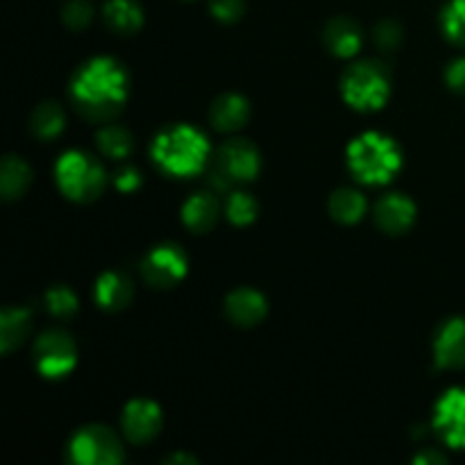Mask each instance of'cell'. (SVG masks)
<instances>
[{
  "label": "cell",
  "instance_id": "obj_1",
  "mask_svg": "<svg viewBox=\"0 0 465 465\" xmlns=\"http://www.w3.org/2000/svg\"><path fill=\"white\" fill-rule=\"evenodd\" d=\"M71 94L77 107L94 121H107L121 112L127 98V73L116 59L95 57L75 73Z\"/></svg>",
  "mask_w": 465,
  "mask_h": 465
},
{
  "label": "cell",
  "instance_id": "obj_2",
  "mask_svg": "<svg viewBox=\"0 0 465 465\" xmlns=\"http://www.w3.org/2000/svg\"><path fill=\"white\" fill-rule=\"evenodd\" d=\"M153 159L162 171L175 177H193L209 162V141L191 125H173L153 141Z\"/></svg>",
  "mask_w": 465,
  "mask_h": 465
},
{
  "label": "cell",
  "instance_id": "obj_3",
  "mask_svg": "<svg viewBox=\"0 0 465 465\" xmlns=\"http://www.w3.org/2000/svg\"><path fill=\"white\" fill-rule=\"evenodd\" d=\"M348 163L352 175L363 184H386L402 168V150L391 136L366 132L350 143Z\"/></svg>",
  "mask_w": 465,
  "mask_h": 465
},
{
  "label": "cell",
  "instance_id": "obj_4",
  "mask_svg": "<svg viewBox=\"0 0 465 465\" xmlns=\"http://www.w3.org/2000/svg\"><path fill=\"white\" fill-rule=\"evenodd\" d=\"M54 177H57L62 193L75 203H91L103 193L104 184H107V175L98 159L82 150H71V153L62 154L54 166Z\"/></svg>",
  "mask_w": 465,
  "mask_h": 465
},
{
  "label": "cell",
  "instance_id": "obj_5",
  "mask_svg": "<svg viewBox=\"0 0 465 465\" xmlns=\"http://www.w3.org/2000/svg\"><path fill=\"white\" fill-rule=\"evenodd\" d=\"M391 95V77L384 64L363 59L352 64L343 75V98L359 112H375L384 107Z\"/></svg>",
  "mask_w": 465,
  "mask_h": 465
},
{
  "label": "cell",
  "instance_id": "obj_6",
  "mask_svg": "<svg viewBox=\"0 0 465 465\" xmlns=\"http://www.w3.org/2000/svg\"><path fill=\"white\" fill-rule=\"evenodd\" d=\"M262 159L259 150L248 139H227L216 154V163L209 175L213 189L230 191L234 182H250L257 177Z\"/></svg>",
  "mask_w": 465,
  "mask_h": 465
},
{
  "label": "cell",
  "instance_id": "obj_7",
  "mask_svg": "<svg viewBox=\"0 0 465 465\" xmlns=\"http://www.w3.org/2000/svg\"><path fill=\"white\" fill-rule=\"evenodd\" d=\"M71 459L80 465H114L123 461V445L103 425L82 427L71 440Z\"/></svg>",
  "mask_w": 465,
  "mask_h": 465
},
{
  "label": "cell",
  "instance_id": "obj_8",
  "mask_svg": "<svg viewBox=\"0 0 465 465\" xmlns=\"http://www.w3.org/2000/svg\"><path fill=\"white\" fill-rule=\"evenodd\" d=\"M36 371L48 380L66 377L77 363V348L64 330H48L35 343Z\"/></svg>",
  "mask_w": 465,
  "mask_h": 465
},
{
  "label": "cell",
  "instance_id": "obj_9",
  "mask_svg": "<svg viewBox=\"0 0 465 465\" xmlns=\"http://www.w3.org/2000/svg\"><path fill=\"white\" fill-rule=\"evenodd\" d=\"M186 266H189V262H186L184 250L177 248L175 243H163L150 250L148 257L143 259L141 272H143L148 284L157 286V289H166V286L184 280Z\"/></svg>",
  "mask_w": 465,
  "mask_h": 465
},
{
  "label": "cell",
  "instance_id": "obj_10",
  "mask_svg": "<svg viewBox=\"0 0 465 465\" xmlns=\"http://www.w3.org/2000/svg\"><path fill=\"white\" fill-rule=\"evenodd\" d=\"M434 427L450 448L465 450V389H452L436 404Z\"/></svg>",
  "mask_w": 465,
  "mask_h": 465
},
{
  "label": "cell",
  "instance_id": "obj_11",
  "mask_svg": "<svg viewBox=\"0 0 465 465\" xmlns=\"http://www.w3.org/2000/svg\"><path fill=\"white\" fill-rule=\"evenodd\" d=\"M123 431L132 443H150L162 430V409L153 400H132L123 411Z\"/></svg>",
  "mask_w": 465,
  "mask_h": 465
},
{
  "label": "cell",
  "instance_id": "obj_12",
  "mask_svg": "<svg viewBox=\"0 0 465 465\" xmlns=\"http://www.w3.org/2000/svg\"><path fill=\"white\" fill-rule=\"evenodd\" d=\"M436 366L445 371L465 368V318L443 322L434 341Z\"/></svg>",
  "mask_w": 465,
  "mask_h": 465
},
{
  "label": "cell",
  "instance_id": "obj_13",
  "mask_svg": "<svg viewBox=\"0 0 465 465\" xmlns=\"http://www.w3.org/2000/svg\"><path fill=\"white\" fill-rule=\"evenodd\" d=\"M375 221L386 234H402L416 221V204L402 193H389L377 203Z\"/></svg>",
  "mask_w": 465,
  "mask_h": 465
},
{
  "label": "cell",
  "instance_id": "obj_14",
  "mask_svg": "<svg viewBox=\"0 0 465 465\" xmlns=\"http://www.w3.org/2000/svg\"><path fill=\"white\" fill-rule=\"evenodd\" d=\"M266 300L254 289H236L225 300V316L239 327H252L266 318Z\"/></svg>",
  "mask_w": 465,
  "mask_h": 465
},
{
  "label": "cell",
  "instance_id": "obj_15",
  "mask_svg": "<svg viewBox=\"0 0 465 465\" xmlns=\"http://www.w3.org/2000/svg\"><path fill=\"white\" fill-rule=\"evenodd\" d=\"M363 44V32L357 21L348 16H339L327 23L325 45L336 57H352L359 53Z\"/></svg>",
  "mask_w": 465,
  "mask_h": 465
},
{
  "label": "cell",
  "instance_id": "obj_16",
  "mask_svg": "<svg viewBox=\"0 0 465 465\" xmlns=\"http://www.w3.org/2000/svg\"><path fill=\"white\" fill-rule=\"evenodd\" d=\"M218 216H221V203H218L216 195L209 193V191L193 193L184 203V209H182L184 225L189 227L191 232L213 230V225L218 223Z\"/></svg>",
  "mask_w": 465,
  "mask_h": 465
},
{
  "label": "cell",
  "instance_id": "obj_17",
  "mask_svg": "<svg viewBox=\"0 0 465 465\" xmlns=\"http://www.w3.org/2000/svg\"><path fill=\"white\" fill-rule=\"evenodd\" d=\"M212 125L221 132H236L248 123L250 118V104L243 95L239 94H225L221 98L213 100L212 112Z\"/></svg>",
  "mask_w": 465,
  "mask_h": 465
},
{
  "label": "cell",
  "instance_id": "obj_18",
  "mask_svg": "<svg viewBox=\"0 0 465 465\" xmlns=\"http://www.w3.org/2000/svg\"><path fill=\"white\" fill-rule=\"evenodd\" d=\"M134 298V284L123 272H104L95 282V300L107 312H121Z\"/></svg>",
  "mask_w": 465,
  "mask_h": 465
},
{
  "label": "cell",
  "instance_id": "obj_19",
  "mask_svg": "<svg viewBox=\"0 0 465 465\" xmlns=\"http://www.w3.org/2000/svg\"><path fill=\"white\" fill-rule=\"evenodd\" d=\"M32 184V168L23 162L21 157H5L3 168H0V193L5 200L21 198Z\"/></svg>",
  "mask_w": 465,
  "mask_h": 465
},
{
  "label": "cell",
  "instance_id": "obj_20",
  "mask_svg": "<svg viewBox=\"0 0 465 465\" xmlns=\"http://www.w3.org/2000/svg\"><path fill=\"white\" fill-rule=\"evenodd\" d=\"M104 21L118 35H132L143 25V12L134 0H109L104 5Z\"/></svg>",
  "mask_w": 465,
  "mask_h": 465
},
{
  "label": "cell",
  "instance_id": "obj_21",
  "mask_svg": "<svg viewBox=\"0 0 465 465\" xmlns=\"http://www.w3.org/2000/svg\"><path fill=\"white\" fill-rule=\"evenodd\" d=\"M30 334V312L27 309H5L0 316V350L5 354L25 341Z\"/></svg>",
  "mask_w": 465,
  "mask_h": 465
},
{
  "label": "cell",
  "instance_id": "obj_22",
  "mask_svg": "<svg viewBox=\"0 0 465 465\" xmlns=\"http://www.w3.org/2000/svg\"><path fill=\"white\" fill-rule=\"evenodd\" d=\"M366 198L357 189H339L330 198V213L343 225H354L366 213Z\"/></svg>",
  "mask_w": 465,
  "mask_h": 465
},
{
  "label": "cell",
  "instance_id": "obj_23",
  "mask_svg": "<svg viewBox=\"0 0 465 465\" xmlns=\"http://www.w3.org/2000/svg\"><path fill=\"white\" fill-rule=\"evenodd\" d=\"M64 123H66V116H64L62 107L57 103H44L32 112L30 127L41 141H50L59 136V132L64 130Z\"/></svg>",
  "mask_w": 465,
  "mask_h": 465
},
{
  "label": "cell",
  "instance_id": "obj_24",
  "mask_svg": "<svg viewBox=\"0 0 465 465\" xmlns=\"http://www.w3.org/2000/svg\"><path fill=\"white\" fill-rule=\"evenodd\" d=\"M132 134L121 125H107L98 132V148L104 157L125 159L132 153Z\"/></svg>",
  "mask_w": 465,
  "mask_h": 465
},
{
  "label": "cell",
  "instance_id": "obj_25",
  "mask_svg": "<svg viewBox=\"0 0 465 465\" xmlns=\"http://www.w3.org/2000/svg\"><path fill=\"white\" fill-rule=\"evenodd\" d=\"M440 27L452 44L465 48V0H450L440 14Z\"/></svg>",
  "mask_w": 465,
  "mask_h": 465
},
{
  "label": "cell",
  "instance_id": "obj_26",
  "mask_svg": "<svg viewBox=\"0 0 465 465\" xmlns=\"http://www.w3.org/2000/svg\"><path fill=\"white\" fill-rule=\"evenodd\" d=\"M45 307L59 321H71L77 313V298L68 286H53L45 293Z\"/></svg>",
  "mask_w": 465,
  "mask_h": 465
},
{
  "label": "cell",
  "instance_id": "obj_27",
  "mask_svg": "<svg viewBox=\"0 0 465 465\" xmlns=\"http://www.w3.org/2000/svg\"><path fill=\"white\" fill-rule=\"evenodd\" d=\"M257 200L245 191H234L227 200V218L234 225H250L257 218Z\"/></svg>",
  "mask_w": 465,
  "mask_h": 465
},
{
  "label": "cell",
  "instance_id": "obj_28",
  "mask_svg": "<svg viewBox=\"0 0 465 465\" xmlns=\"http://www.w3.org/2000/svg\"><path fill=\"white\" fill-rule=\"evenodd\" d=\"M62 18L71 30H84L91 23V18H94V7L86 0H68L62 12Z\"/></svg>",
  "mask_w": 465,
  "mask_h": 465
},
{
  "label": "cell",
  "instance_id": "obj_29",
  "mask_svg": "<svg viewBox=\"0 0 465 465\" xmlns=\"http://www.w3.org/2000/svg\"><path fill=\"white\" fill-rule=\"evenodd\" d=\"M375 44L381 50H395L402 44V27L395 21H381L375 27Z\"/></svg>",
  "mask_w": 465,
  "mask_h": 465
},
{
  "label": "cell",
  "instance_id": "obj_30",
  "mask_svg": "<svg viewBox=\"0 0 465 465\" xmlns=\"http://www.w3.org/2000/svg\"><path fill=\"white\" fill-rule=\"evenodd\" d=\"M243 0H212V14L223 23H234L243 16Z\"/></svg>",
  "mask_w": 465,
  "mask_h": 465
},
{
  "label": "cell",
  "instance_id": "obj_31",
  "mask_svg": "<svg viewBox=\"0 0 465 465\" xmlns=\"http://www.w3.org/2000/svg\"><path fill=\"white\" fill-rule=\"evenodd\" d=\"M445 80H448L450 89L465 95V57L454 59V62L450 64L448 71H445Z\"/></svg>",
  "mask_w": 465,
  "mask_h": 465
},
{
  "label": "cell",
  "instance_id": "obj_32",
  "mask_svg": "<svg viewBox=\"0 0 465 465\" xmlns=\"http://www.w3.org/2000/svg\"><path fill=\"white\" fill-rule=\"evenodd\" d=\"M114 184H116V189L123 191V193H132V191L139 189V184H141L139 171L132 166L121 168V171L116 173V177H114Z\"/></svg>",
  "mask_w": 465,
  "mask_h": 465
},
{
  "label": "cell",
  "instance_id": "obj_33",
  "mask_svg": "<svg viewBox=\"0 0 465 465\" xmlns=\"http://www.w3.org/2000/svg\"><path fill=\"white\" fill-rule=\"evenodd\" d=\"M443 461H445V459L440 457L439 452H431V450H430V452H422V454H418V457H416V463H443Z\"/></svg>",
  "mask_w": 465,
  "mask_h": 465
},
{
  "label": "cell",
  "instance_id": "obj_34",
  "mask_svg": "<svg viewBox=\"0 0 465 465\" xmlns=\"http://www.w3.org/2000/svg\"><path fill=\"white\" fill-rule=\"evenodd\" d=\"M182 461H193V463H195V459H189V457H182V454H177V457L168 459V463H182Z\"/></svg>",
  "mask_w": 465,
  "mask_h": 465
}]
</instances>
